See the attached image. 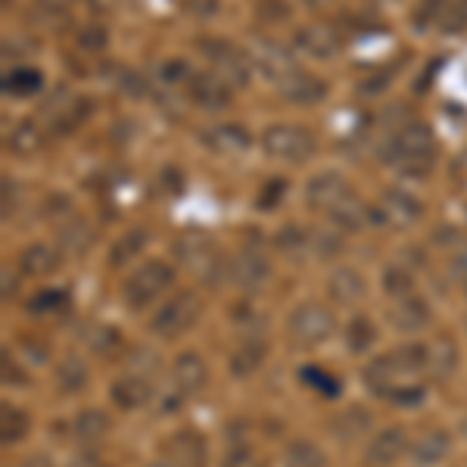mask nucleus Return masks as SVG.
I'll use <instances>...</instances> for the list:
<instances>
[{
	"mask_svg": "<svg viewBox=\"0 0 467 467\" xmlns=\"http://www.w3.org/2000/svg\"><path fill=\"white\" fill-rule=\"evenodd\" d=\"M433 153H436V140L431 125L424 122H411L389 140V162L396 165L402 175H427L433 169Z\"/></svg>",
	"mask_w": 467,
	"mask_h": 467,
	"instance_id": "nucleus-1",
	"label": "nucleus"
},
{
	"mask_svg": "<svg viewBox=\"0 0 467 467\" xmlns=\"http://www.w3.org/2000/svg\"><path fill=\"white\" fill-rule=\"evenodd\" d=\"M175 284V268L162 259H147L138 271H131L122 287V299L128 308H147Z\"/></svg>",
	"mask_w": 467,
	"mask_h": 467,
	"instance_id": "nucleus-2",
	"label": "nucleus"
},
{
	"mask_svg": "<svg viewBox=\"0 0 467 467\" xmlns=\"http://www.w3.org/2000/svg\"><path fill=\"white\" fill-rule=\"evenodd\" d=\"M175 253H178V262L191 271L193 277H200L202 284H218L224 275V262L218 255V246L206 234L200 231H191L175 244Z\"/></svg>",
	"mask_w": 467,
	"mask_h": 467,
	"instance_id": "nucleus-3",
	"label": "nucleus"
},
{
	"mask_svg": "<svg viewBox=\"0 0 467 467\" xmlns=\"http://www.w3.org/2000/svg\"><path fill=\"white\" fill-rule=\"evenodd\" d=\"M202 312V299L197 296L193 290H184V293H175L171 299L156 308V315L150 318V330L156 337H165V340H175V337L187 334V330L197 324Z\"/></svg>",
	"mask_w": 467,
	"mask_h": 467,
	"instance_id": "nucleus-4",
	"label": "nucleus"
},
{
	"mask_svg": "<svg viewBox=\"0 0 467 467\" xmlns=\"http://www.w3.org/2000/svg\"><path fill=\"white\" fill-rule=\"evenodd\" d=\"M262 150L277 162H306L315 153V138L303 125L275 122L262 131Z\"/></svg>",
	"mask_w": 467,
	"mask_h": 467,
	"instance_id": "nucleus-5",
	"label": "nucleus"
},
{
	"mask_svg": "<svg viewBox=\"0 0 467 467\" xmlns=\"http://www.w3.org/2000/svg\"><path fill=\"white\" fill-rule=\"evenodd\" d=\"M290 340L296 346H321L334 337V315L327 312L321 303H299L287 318Z\"/></svg>",
	"mask_w": 467,
	"mask_h": 467,
	"instance_id": "nucleus-6",
	"label": "nucleus"
},
{
	"mask_svg": "<svg viewBox=\"0 0 467 467\" xmlns=\"http://www.w3.org/2000/svg\"><path fill=\"white\" fill-rule=\"evenodd\" d=\"M202 50H206L209 63L215 66L218 75H222L228 85L244 88L250 81V69H253V59L244 54L240 47H234L231 41H202Z\"/></svg>",
	"mask_w": 467,
	"mask_h": 467,
	"instance_id": "nucleus-7",
	"label": "nucleus"
},
{
	"mask_svg": "<svg viewBox=\"0 0 467 467\" xmlns=\"http://www.w3.org/2000/svg\"><path fill=\"white\" fill-rule=\"evenodd\" d=\"M349 197H352L349 181H346L340 171H318V175L308 178V184H306L308 206L321 209V213H330V209L340 206V202Z\"/></svg>",
	"mask_w": 467,
	"mask_h": 467,
	"instance_id": "nucleus-8",
	"label": "nucleus"
},
{
	"mask_svg": "<svg viewBox=\"0 0 467 467\" xmlns=\"http://www.w3.org/2000/svg\"><path fill=\"white\" fill-rule=\"evenodd\" d=\"M187 90H191V100L206 112H218L231 103V85L222 75H213V72L193 75Z\"/></svg>",
	"mask_w": 467,
	"mask_h": 467,
	"instance_id": "nucleus-9",
	"label": "nucleus"
},
{
	"mask_svg": "<svg viewBox=\"0 0 467 467\" xmlns=\"http://www.w3.org/2000/svg\"><path fill=\"white\" fill-rule=\"evenodd\" d=\"M268 277H271V262L262 253L246 250V253H240L237 259H234V265H231L234 287H240V290H246V293L262 290Z\"/></svg>",
	"mask_w": 467,
	"mask_h": 467,
	"instance_id": "nucleus-10",
	"label": "nucleus"
},
{
	"mask_svg": "<svg viewBox=\"0 0 467 467\" xmlns=\"http://www.w3.org/2000/svg\"><path fill=\"white\" fill-rule=\"evenodd\" d=\"M409 449V436H405L402 427H387V431L374 433L371 442L365 449V458L371 467H387V464H396L399 458L405 455Z\"/></svg>",
	"mask_w": 467,
	"mask_h": 467,
	"instance_id": "nucleus-11",
	"label": "nucleus"
},
{
	"mask_svg": "<svg viewBox=\"0 0 467 467\" xmlns=\"http://www.w3.org/2000/svg\"><path fill=\"white\" fill-rule=\"evenodd\" d=\"M433 315H431V306L424 303L420 296H402L396 299V306L389 308V324L399 334H418V330L431 327Z\"/></svg>",
	"mask_w": 467,
	"mask_h": 467,
	"instance_id": "nucleus-12",
	"label": "nucleus"
},
{
	"mask_svg": "<svg viewBox=\"0 0 467 467\" xmlns=\"http://www.w3.org/2000/svg\"><path fill=\"white\" fill-rule=\"evenodd\" d=\"M206 361H202L197 352H181L171 365V383H175L178 396H193L206 387Z\"/></svg>",
	"mask_w": 467,
	"mask_h": 467,
	"instance_id": "nucleus-13",
	"label": "nucleus"
},
{
	"mask_svg": "<svg viewBox=\"0 0 467 467\" xmlns=\"http://www.w3.org/2000/svg\"><path fill=\"white\" fill-rule=\"evenodd\" d=\"M253 63L259 66V72L265 75L271 85H281V81H287L290 75L299 69L296 59H293L284 47H277V44H259Z\"/></svg>",
	"mask_w": 467,
	"mask_h": 467,
	"instance_id": "nucleus-14",
	"label": "nucleus"
},
{
	"mask_svg": "<svg viewBox=\"0 0 467 467\" xmlns=\"http://www.w3.org/2000/svg\"><path fill=\"white\" fill-rule=\"evenodd\" d=\"M378 215L389 224V228H409L411 222L420 218V202L402 191H387L380 197Z\"/></svg>",
	"mask_w": 467,
	"mask_h": 467,
	"instance_id": "nucleus-15",
	"label": "nucleus"
},
{
	"mask_svg": "<svg viewBox=\"0 0 467 467\" xmlns=\"http://www.w3.org/2000/svg\"><path fill=\"white\" fill-rule=\"evenodd\" d=\"M109 399L119 405L122 411H138L153 399V387L140 378V374H125L109 387Z\"/></svg>",
	"mask_w": 467,
	"mask_h": 467,
	"instance_id": "nucleus-16",
	"label": "nucleus"
},
{
	"mask_svg": "<svg viewBox=\"0 0 467 467\" xmlns=\"http://www.w3.org/2000/svg\"><path fill=\"white\" fill-rule=\"evenodd\" d=\"M451 451V436L446 431H427L411 442V462L414 467H433L446 462Z\"/></svg>",
	"mask_w": 467,
	"mask_h": 467,
	"instance_id": "nucleus-17",
	"label": "nucleus"
},
{
	"mask_svg": "<svg viewBox=\"0 0 467 467\" xmlns=\"http://www.w3.org/2000/svg\"><path fill=\"white\" fill-rule=\"evenodd\" d=\"M202 140H206L209 150L222 156H237L250 150V131L244 125H215L209 131H202Z\"/></svg>",
	"mask_w": 467,
	"mask_h": 467,
	"instance_id": "nucleus-18",
	"label": "nucleus"
},
{
	"mask_svg": "<svg viewBox=\"0 0 467 467\" xmlns=\"http://www.w3.org/2000/svg\"><path fill=\"white\" fill-rule=\"evenodd\" d=\"M296 44L306 50L308 57H315V59L334 57L337 47H340L334 28L324 26V22H315V26H303V28H299V32H296Z\"/></svg>",
	"mask_w": 467,
	"mask_h": 467,
	"instance_id": "nucleus-19",
	"label": "nucleus"
},
{
	"mask_svg": "<svg viewBox=\"0 0 467 467\" xmlns=\"http://www.w3.org/2000/svg\"><path fill=\"white\" fill-rule=\"evenodd\" d=\"M327 296L337 306H356L365 296V277L356 268H337L327 277Z\"/></svg>",
	"mask_w": 467,
	"mask_h": 467,
	"instance_id": "nucleus-20",
	"label": "nucleus"
},
{
	"mask_svg": "<svg viewBox=\"0 0 467 467\" xmlns=\"http://www.w3.org/2000/svg\"><path fill=\"white\" fill-rule=\"evenodd\" d=\"M277 90H281V97H287L293 103H318L321 97L327 94V85H324L321 78H315V75L296 69L287 81L277 85Z\"/></svg>",
	"mask_w": 467,
	"mask_h": 467,
	"instance_id": "nucleus-21",
	"label": "nucleus"
},
{
	"mask_svg": "<svg viewBox=\"0 0 467 467\" xmlns=\"http://www.w3.org/2000/svg\"><path fill=\"white\" fill-rule=\"evenodd\" d=\"M169 455L181 467H206V442L193 431H178L169 440Z\"/></svg>",
	"mask_w": 467,
	"mask_h": 467,
	"instance_id": "nucleus-22",
	"label": "nucleus"
},
{
	"mask_svg": "<svg viewBox=\"0 0 467 467\" xmlns=\"http://www.w3.org/2000/svg\"><path fill=\"white\" fill-rule=\"evenodd\" d=\"M265 352H268L265 340H255V337L244 340L237 349L231 352V374H237V378H250V374H255L262 368Z\"/></svg>",
	"mask_w": 467,
	"mask_h": 467,
	"instance_id": "nucleus-23",
	"label": "nucleus"
},
{
	"mask_svg": "<svg viewBox=\"0 0 467 467\" xmlns=\"http://www.w3.org/2000/svg\"><path fill=\"white\" fill-rule=\"evenodd\" d=\"M72 427H75V436H78V440H85V442H100L103 436L109 433L112 420H109V414L103 411V409H85V411L75 414Z\"/></svg>",
	"mask_w": 467,
	"mask_h": 467,
	"instance_id": "nucleus-24",
	"label": "nucleus"
},
{
	"mask_svg": "<svg viewBox=\"0 0 467 467\" xmlns=\"http://www.w3.org/2000/svg\"><path fill=\"white\" fill-rule=\"evenodd\" d=\"M458 365V349L449 337H436V340L427 346V371L433 378H449Z\"/></svg>",
	"mask_w": 467,
	"mask_h": 467,
	"instance_id": "nucleus-25",
	"label": "nucleus"
},
{
	"mask_svg": "<svg viewBox=\"0 0 467 467\" xmlns=\"http://www.w3.org/2000/svg\"><path fill=\"white\" fill-rule=\"evenodd\" d=\"M19 262H22V271H26V275L47 277V275H54L57 265H59V253L50 250L47 244H35V246H28V250L22 253Z\"/></svg>",
	"mask_w": 467,
	"mask_h": 467,
	"instance_id": "nucleus-26",
	"label": "nucleus"
},
{
	"mask_svg": "<svg viewBox=\"0 0 467 467\" xmlns=\"http://www.w3.org/2000/svg\"><path fill=\"white\" fill-rule=\"evenodd\" d=\"M147 246V231H128L122 237L112 244L109 250V268H122L128 265L131 259H138L140 253H144Z\"/></svg>",
	"mask_w": 467,
	"mask_h": 467,
	"instance_id": "nucleus-27",
	"label": "nucleus"
},
{
	"mask_svg": "<svg viewBox=\"0 0 467 467\" xmlns=\"http://www.w3.org/2000/svg\"><path fill=\"white\" fill-rule=\"evenodd\" d=\"M88 378H90V371L78 356L63 358V365L57 368V383L63 393H81V389L88 387Z\"/></svg>",
	"mask_w": 467,
	"mask_h": 467,
	"instance_id": "nucleus-28",
	"label": "nucleus"
},
{
	"mask_svg": "<svg viewBox=\"0 0 467 467\" xmlns=\"http://www.w3.org/2000/svg\"><path fill=\"white\" fill-rule=\"evenodd\" d=\"M28 427H32V420H28V414L19 405H0V433H4V442H19L28 433Z\"/></svg>",
	"mask_w": 467,
	"mask_h": 467,
	"instance_id": "nucleus-29",
	"label": "nucleus"
},
{
	"mask_svg": "<svg viewBox=\"0 0 467 467\" xmlns=\"http://www.w3.org/2000/svg\"><path fill=\"white\" fill-rule=\"evenodd\" d=\"M284 467H324V451L308 440H293L284 449Z\"/></svg>",
	"mask_w": 467,
	"mask_h": 467,
	"instance_id": "nucleus-30",
	"label": "nucleus"
},
{
	"mask_svg": "<svg viewBox=\"0 0 467 467\" xmlns=\"http://www.w3.org/2000/svg\"><path fill=\"white\" fill-rule=\"evenodd\" d=\"M315 246V234H308L303 228H284L281 234H277V250L287 253L290 259H306L308 253H312Z\"/></svg>",
	"mask_w": 467,
	"mask_h": 467,
	"instance_id": "nucleus-31",
	"label": "nucleus"
},
{
	"mask_svg": "<svg viewBox=\"0 0 467 467\" xmlns=\"http://www.w3.org/2000/svg\"><path fill=\"white\" fill-rule=\"evenodd\" d=\"M88 246H90V228L85 222L72 218V222H66L63 228H59V250L63 253L78 255V253H85Z\"/></svg>",
	"mask_w": 467,
	"mask_h": 467,
	"instance_id": "nucleus-32",
	"label": "nucleus"
},
{
	"mask_svg": "<svg viewBox=\"0 0 467 467\" xmlns=\"http://www.w3.org/2000/svg\"><path fill=\"white\" fill-rule=\"evenodd\" d=\"M368 427H371V418L361 409H349L334 420V436H340L343 442H352V440H358V436H365Z\"/></svg>",
	"mask_w": 467,
	"mask_h": 467,
	"instance_id": "nucleus-33",
	"label": "nucleus"
},
{
	"mask_svg": "<svg viewBox=\"0 0 467 467\" xmlns=\"http://www.w3.org/2000/svg\"><path fill=\"white\" fill-rule=\"evenodd\" d=\"M436 26L446 35H462L467 32V0H446L436 16Z\"/></svg>",
	"mask_w": 467,
	"mask_h": 467,
	"instance_id": "nucleus-34",
	"label": "nucleus"
},
{
	"mask_svg": "<svg viewBox=\"0 0 467 467\" xmlns=\"http://www.w3.org/2000/svg\"><path fill=\"white\" fill-rule=\"evenodd\" d=\"M383 293H389L393 299H402V296H411L414 293V275L405 265H389L383 268Z\"/></svg>",
	"mask_w": 467,
	"mask_h": 467,
	"instance_id": "nucleus-35",
	"label": "nucleus"
},
{
	"mask_svg": "<svg viewBox=\"0 0 467 467\" xmlns=\"http://www.w3.org/2000/svg\"><path fill=\"white\" fill-rule=\"evenodd\" d=\"M327 218L337 224V228L356 231V228H361V222H365V206H361V202H358L356 197H349V200H343L340 206L330 209Z\"/></svg>",
	"mask_w": 467,
	"mask_h": 467,
	"instance_id": "nucleus-36",
	"label": "nucleus"
},
{
	"mask_svg": "<svg viewBox=\"0 0 467 467\" xmlns=\"http://www.w3.org/2000/svg\"><path fill=\"white\" fill-rule=\"evenodd\" d=\"M37 147H41V131H37L35 122H19L10 131V150H13V153L32 156Z\"/></svg>",
	"mask_w": 467,
	"mask_h": 467,
	"instance_id": "nucleus-37",
	"label": "nucleus"
},
{
	"mask_svg": "<svg viewBox=\"0 0 467 467\" xmlns=\"http://www.w3.org/2000/svg\"><path fill=\"white\" fill-rule=\"evenodd\" d=\"M378 340V330L368 318H352L349 327H346V343H349L352 352H368L371 343Z\"/></svg>",
	"mask_w": 467,
	"mask_h": 467,
	"instance_id": "nucleus-38",
	"label": "nucleus"
},
{
	"mask_svg": "<svg viewBox=\"0 0 467 467\" xmlns=\"http://www.w3.org/2000/svg\"><path fill=\"white\" fill-rule=\"evenodd\" d=\"M44 88V75L37 69H16L13 75H6V90L16 97H32Z\"/></svg>",
	"mask_w": 467,
	"mask_h": 467,
	"instance_id": "nucleus-39",
	"label": "nucleus"
},
{
	"mask_svg": "<svg viewBox=\"0 0 467 467\" xmlns=\"http://www.w3.org/2000/svg\"><path fill=\"white\" fill-rule=\"evenodd\" d=\"M85 343H88V349H94V352H109L112 346L119 343V330L116 327H107V324H94V327L85 334Z\"/></svg>",
	"mask_w": 467,
	"mask_h": 467,
	"instance_id": "nucleus-40",
	"label": "nucleus"
},
{
	"mask_svg": "<svg viewBox=\"0 0 467 467\" xmlns=\"http://www.w3.org/2000/svg\"><path fill=\"white\" fill-rule=\"evenodd\" d=\"M88 112H90V103H88V100H72L69 107L63 109V116L57 119V131L69 134L72 128H78L81 122H85Z\"/></svg>",
	"mask_w": 467,
	"mask_h": 467,
	"instance_id": "nucleus-41",
	"label": "nucleus"
},
{
	"mask_svg": "<svg viewBox=\"0 0 467 467\" xmlns=\"http://www.w3.org/2000/svg\"><path fill=\"white\" fill-rule=\"evenodd\" d=\"M63 306H66V293H59V290H44L32 299V312H41V315L57 312V308H63Z\"/></svg>",
	"mask_w": 467,
	"mask_h": 467,
	"instance_id": "nucleus-42",
	"label": "nucleus"
},
{
	"mask_svg": "<svg viewBox=\"0 0 467 467\" xmlns=\"http://www.w3.org/2000/svg\"><path fill=\"white\" fill-rule=\"evenodd\" d=\"M109 44V35H107V28H100V26H90V28H85V32L78 35V47L81 50H103Z\"/></svg>",
	"mask_w": 467,
	"mask_h": 467,
	"instance_id": "nucleus-43",
	"label": "nucleus"
},
{
	"mask_svg": "<svg viewBox=\"0 0 467 467\" xmlns=\"http://www.w3.org/2000/svg\"><path fill=\"white\" fill-rule=\"evenodd\" d=\"M160 75H162L165 85H181V81L193 78L191 69H187V63H181V59H169V63H162Z\"/></svg>",
	"mask_w": 467,
	"mask_h": 467,
	"instance_id": "nucleus-44",
	"label": "nucleus"
},
{
	"mask_svg": "<svg viewBox=\"0 0 467 467\" xmlns=\"http://www.w3.org/2000/svg\"><path fill=\"white\" fill-rule=\"evenodd\" d=\"M184 13L197 19H213L218 13V0H184Z\"/></svg>",
	"mask_w": 467,
	"mask_h": 467,
	"instance_id": "nucleus-45",
	"label": "nucleus"
},
{
	"mask_svg": "<svg viewBox=\"0 0 467 467\" xmlns=\"http://www.w3.org/2000/svg\"><path fill=\"white\" fill-rule=\"evenodd\" d=\"M122 90L128 97H144L147 94V81L140 78V75H134V72H125L122 75Z\"/></svg>",
	"mask_w": 467,
	"mask_h": 467,
	"instance_id": "nucleus-46",
	"label": "nucleus"
},
{
	"mask_svg": "<svg viewBox=\"0 0 467 467\" xmlns=\"http://www.w3.org/2000/svg\"><path fill=\"white\" fill-rule=\"evenodd\" d=\"M69 467H107V462H103L97 451H78L69 462Z\"/></svg>",
	"mask_w": 467,
	"mask_h": 467,
	"instance_id": "nucleus-47",
	"label": "nucleus"
},
{
	"mask_svg": "<svg viewBox=\"0 0 467 467\" xmlns=\"http://www.w3.org/2000/svg\"><path fill=\"white\" fill-rule=\"evenodd\" d=\"M4 380H6V387H13L10 380H16V387H26V378L19 374V368H16V361H13V356H4Z\"/></svg>",
	"mask_w": 467,
	"mask_h": 467,
	"instance_id": "nucleus-48",
	"label": "nucleus"
},
{
	"mask_svg": "<svg viewBox=\"0 0 467 467\" xmlns=\"http://www.w3.org/2000/svg\"><path fill=\"white\" fill-rule=\"evenodd\" d=\"M22 467H57V464L47 451H32L28 458H22Z\"/></svg>",
	"mask_w": 467,
	"mask_h": 467,
	"instance_id": "nucleus-49",
	"label": "nucleus"
},
{
	"mask_svg": "<svg viewBox=\"0 0 467 467\" xmlns=\"http://www.w3.org/2000/svg\"><path fill=\"white\" fill-rule=\"evenodd\" d=\"M246 464H250V449H237V451H231V455H228V462H224L222 467H246Z\"/></svg>",
	"mask_w": 467,
	"mask_h": 467,
	"instance_id": "nucleus-50",
	"label": "nucleus"
},
{
	"mask_svg": "<svg viewBox=\"0 0 467 467\" xmlns=\"http://www.w3.org/2000/svg\"><path fill=\"white\" fill-rule=\"evenodd\" d=\"M277 193H284V181H271V187H268V193L265 197H259V206H275V200H277Z\"/></svg>",
	"mask_w": 467,
	"mask_h": 467,
	"instance_id": "nucleus-51",
	"label": "nucleus"
},
{
	"mask_svg": "<svg viewBox=\"0 0 467 467\" xmlns=\"http://www.w3.org/2000/svg\"><path fill=\"white\" fill-rule=\"evenodd\" d=\"M451 271H455V277H467V250H462L451 259Z\"/></svg>",
	"mask_w": 467,
	"mask_h": 467,
	"instance_id": "nucleus-52",
	"label": "nucleus"
},
{
	"mask_svg": "<svg viewBox=\"0 0 467 467\" xmlns=\"http://www.w3.org/2000/svg\"><path fill=\"white\" fill-rule=\"evenodd\" d=\"M147 467H181L175 458H156V462H150Z\"/></svg>",
	"mask_w": 467,
	"mask_h": 467,
	"instance_id": "nucleus-53",
	"label": "nucleus"
},
{
	"mask_svg": "<svg viewBox=\"0 0 467 467\" xmlns=\"http://www.w3.org/2000/svg\"><path fill=\"white\" fill-rule=\"evenodd\" d=\"M306 4H312V6H321V4H327V0H306Z\"/></svg>",
	"mask_w": 467,
	"mask_h": 467,
	"instance_id": "nucleus-54",
	"label": "nucleus"
},
{
	"mask_svg": "<svg viewBox=\"0 0 467 467\" xmlns=\"http://www.w3.org/2000/svg\"><path fill=\"white\" fill-rule=\"evenodd\" d=\"M462 433L467 436V414H464V418H462Z\"/></svg>",
	"mask_w": 467,
	"mask_h": 467,
	"instance_id": "nucleus-55",
	"label": "nucleus"
}]
</instances>
